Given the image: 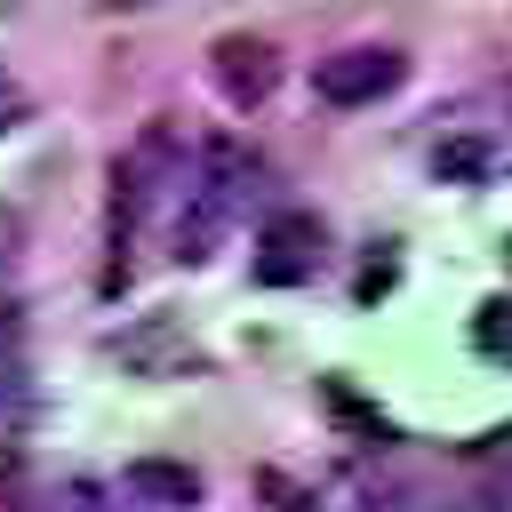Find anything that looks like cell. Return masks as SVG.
Returning a JSON list of instances; mask_svg holds the SVG:
<instances>
[{
  "label": "cell",
  "mask_w": 512,
  "mask_h": 512,
  "mask_svg": "<svg viewBox=\"0 0 512 512\" xmlns=\"http://www.w3.org/2000/svg\"><path fill=\"white\" fill-rule=\"evenodd\" d=\"M120 488H128L136 504H200V472L176 464V456H136V464L120 472Z\"/></svg>",
  "instance_id": "cell-7"
},
{
  "label": "cell",
  "mask_w": 512,
  "mask_h": 512,
  "mask_svg": "<svg viewBox=\"0 0 512 512\" xmlns=\"http://www.w3.org/2000/svg\"><path fill=\"white\" fill-rule=\"evenodd\" d=\"M208 72H216L224 104H240V112H256V104L280 88V56H272V40H256V32H224V40L208 48Z\"/></svg>",
  "instance_id": "cell-4"
},
{
  "label": "cell",
  "mask_w": 512,
  "mask_h": 512,
  "mask_svg": "<svg viewBox=\"0 0 512 512\" xmlns=\"http://www.w3.org/2000/svg\"><path fill=\"white\" fill-rule=\"evenodd\" d=\"M408 80V56L384 48V40H352V48H328L312 64V96L336 104V112H360V104H384L392 88Z\"/></svg>",
  "instance_id": "cell-1"
},
{
  "label": "cell",
  "mask_w": 512,
  "mask_h": 512,
  "mask_svg": "<svg viewBox=\"0 0 512 512\" xmlns=\"http://www.w3.org/2000/svg\"><path fill=\"white\" fill-rule=\"evenodd\" d=\"M472 352L512 368V296H496V304H480V312H472Z\"/></svg>",
  "instance_id": "cell-9"
},
{
  "label": "cell",
  "mask_w": 512,
  "mask_h": 512,
  "mask_svg": "<svg viewBox=\"0 0 512 512\" xmlns=\"http://www.w3.org/2000/svg\"><path fill=\"white\" fill-rule=\"evenodd\" d=\"M384 288H392V264H368V272H360V296H368V304H376V296H384Z\"/></svg>",
  "instance_id": "cell-10"
},
{
  "label": "cell",
  "mask_w": 512,
  "mask_h": 512,
  "mask_svg": "<svg viewBox=\"0 0 512 512\" xmlns=\"http://www.w3.org/2000/svg\"><path fill=\"white\" fill-rule=\"evenodd\" d=\"M208 192H224L232 208H240V192L264 176V160H256V144H240L232 128H216V136H200V168H192Z\"/></svg>",
  "instance_id": "cell-5"
},
{
  "label": "cell",
  "mask_w": 512,
  "mask_h": 512,
  "mask_svg": "<svg viewBox=\"0 0 512 512\" xmlns=\"http://www.w3.org/2000/svg\"><path fill=\"white\" fill-rule=\"evenodd\" d=\"M456 512H496V504H456Z\"/></svg>",
  "instance_id": "cell-12"
},
{
  "label": "cell",
  "mask_w": 512,
  "mask_h": 512,
  "mask_svg": "<svg viewBox=\"0 0 512 512\" xmlns=\"http://www.w3.org/2000/svg\"><path fill=\"white\" fill-rule=\"evenodd\" d=\"M176 160H184L176 128H168V120H144L136 144L112 160V240H128V232L144 224V208H152V192L176 176Z\"/></svg>",
  "instance_id": "cell-2"
},
{
  "label": "cell",
  "mask_w": 512,
  "mask_h": 512,
  "mask_svg": "<svg viewBox=\"0 0 512 512\" xmlns=\"http://www.w3.org/2000/svg\"><path fill=\"white\" fill-rule=\"evenodd\" d=\"M504 104H512V80H504Z\"/></svg>",
  "instance_id": "cell-13"
},
{
  "label": "cell",
  "mask_w": 512,
  "mask_h": 512,
  "mask_svg": "<svg viewBox=\"0 0 512 512\" xmlns=\"http://www.w3.org/2000/svg\"><path fill=\"white\" fill-rule=\"evenodd\" d=\"M112 352H120L128 368H144V376H184V368H192V344L176 336V320H144V328H128Z\"/></svg>",
  "instance_id": "cell-6"
},
{
  "label": "cell",
  "mask_w": 512,
  "mask_h": 512,
  "mask_svg": "<svg viewBox=\"0 0 512 512\" xmlns=\"http://www.w3.org/2000/svg\"><path fill=\"white\" fill-rule=\"evenodd\" d=\"M432 176H440V184H480V176H488V144H480V136H448V144L432 152Z\"/></svg>",
  "instance_id": "cell-8"
},
{
  "label": "cell",
  "mask_w": 512,
  "mask_h": 512,
  "mask_svg": "<svg viewBox=\"0 0 512 512\" xmlns=\"http://www.w3.org/2000/svg\"><path fill=\"white\" fill-rule=\"evenodd\" d=\"M8 120H16V96H8V88H0V128H8Z\"/></svg>",
  "instance_id": "cell-11"
},
{
  "label": "cell",
  "mask_w": 512,
  "mask_h": 512,
  "mask_svg": "<svg viewBox=\"0 0 512 512\" xmlns=\"http://www.w3.org/2000/svg\"><path fill=\"white\" fill-rule=\"evenodd\" d=\"M320 256H328V232H320V216L312 208H280V216H264V232H256V280L264 288H304L312 272H320Z\"/></svg>",
  "instance_id": "cell-3"
}]
</instances>
